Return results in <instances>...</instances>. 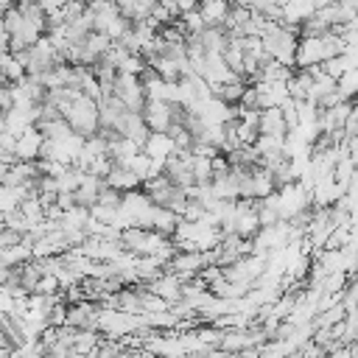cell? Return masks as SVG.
Wrapping results in <instances>:
<instances>
[{
    "mask_svg": "<svg viewBox=\"0 0 358 358\" xmlns=\"http://www.w3.org/2000/svg\"><path fill=\"white\" fill-rule=\"evenodd\" d=\"M182 282H185V280H182L179 274H173V271L165 268V271H162L159 277H154L145 288H148L151 294H157L159 299H165L168 305H173V302L182 299Z\"/></svg>",
    "mask_w": 358,
    "mask_h": 358,
    "instance_id": "ba28073f",
    "label": "cell"
},
{
    "mask_svg": "<svg viewBox=\"0 0 358 358\" xmlns=\"http://www.w3.org/2000/svg\"><path fill=\"white\" fill-rule=\"evenodd\" d=\"M25 78V67L20 64V59L8 50V53H0V81L3 84H20Z\"/></svg>",
    "mask_w": 358,
    "mask_h": 358,
    "instance_id": "2e32d148",
    "label": "cell"
},
{
    "mask_svg": "<svg viewBox=\"0 0 358 358\" xmlns=\"http://www.w3.org/2000/svg\"><path fill=\"white\" fill-rule=\"evenodd\" d=\"M112 95H115L129 112H140V115H143L145 92H143V84H140L137 76H123V73H117V76H115V84H112Z\"/></svg>",
    "mask_w": 358,
    "mask_h": 358,
    "instance_id": "3957f363",
    "label": "cell"
},
{
    "mask_svg": "<svg viewBox=\"0 0 358 358\" xmlns=\"http://www.w3.org/2000/svg\"><path fill=\"white\" fill-rule=\"evenodd\" d=\"M157 3H159L165 11H171L173 17H179V8H176V3H173V0H157Z\"/></svg>",
    "mask_w": 358,
    "mask_h": 358,
    "instance_id": "603a6c76",
    "label": "cell"
},
{
    "mask_svg": "<svg viewBox=\"0 0 358 358\" xmlns=\"http://www.w3.org/2000/svg\"><path fill=\"white\" fill-rule=\"evenodd\" d=\"M344 143H347V157H350V162H352V165L358 168V134L347 137Z\"/></svg>",
    "mask_w": 358,
    "mask_h": 358,
    "instance_id": "44dd1931",
    "label": "cell"
},
{
    "mask_svg": "<svg viewBox=\"0 0 358 358\" xmlns=\"http://www.w3.org/2000/svg\"><path fill=\"white\" fill-rule=\"evenodd\" d=\"M227 3H229V6H249L252 0H227Z\"/></svg>",
    "mask_w": 358,
    "mask_h": 358,
    "instance_id": "cb8c5ba5",
    "label": "cell"
},
{
    "mask_svg": "<svg viewBox=\"0 0 358 358\" xmlns=\"http://www.w3.org/2000/svg\"><path fill=\"white\" fill-rule=\"evenodd\" d=\"M336 90L341 92L344 101H358V67H355V70H347V73L336 81Z\"/></svg>",
    "mask_w": 358,
    "mask_h": 358,
    "instance_id": "e0dca14e",
    "label": "cell"
},
{
    "mask_svg": "<svg viewBox=\"0 0 358 358\" xmlns=\"http://www.w3.org/2000/svg\"><path fill=\"white\" fill-rule=\"evenodd\" d=\"M84 3H87V6H95V3H101V0H84Z\"/></svg>",
    "mask_w": 358,
    "mask_h": 358,
    "instance_id": "484cf974",
    "label": "cell"
},
{
    "mask_svg": "<svg viewBox=\"0 0 358 358\" xmlns=\"http://www.w3.org/2000/svg\"><path fill=\"white\" fill-rule=\"evenodd\" d=\"M313 11H316V6H313V0H288L285 6H282V25L285 28H299L308 17H313Z\"/></svg>",
    "mask_w": 358,
    "mask_h": 358,
    "instance_id": "30bf717a",
    "label": "cell"
},
{
    "mask_svg": "<svg viewBox=\"0 0 358 358\" xmlns=\"http://www.w3.org/2000/svg\"><path fill=\"white\" fill-rule=\"evenodd\" d=\"M42 143H45V137L39 134L36 126L25 129V131L17 137V143H14V159H17V162H36V159L42 157Z\"/></svg>",
    "mask_w": 358,
    "mask_h": 358,
    "instance_id": "52a82bcc",
    "label": "cell"
},
{
    "mask_svg": "<svg viewBox=\"0 0 358 358\" xmlns=\"http://www.w3.org/2000/svg\"><path fill=\"white\" fill-rule=\"evenodd\" d=\"M137 3H143V6H148V8H154V6H157V0H137Z\"/></svg>",
    "mask_w": 358,
    "mask_h": 358,
    "instance_id": "d4e9b609",
    "label": "cell"
},
{
    "mask_svg": "<svg viewBox=\"0 0 358 358\" xmlns=\"http://www.w3.org/2000/svg\"><path fill=\"white\" fill-rule=\"evenodd\" d=\"M176 224H179V215H176V213H171L168 207L154 204L151 218H148V229H154V232H159V235L171 238V235H173V229H176Z\"/></svg>",
    "mask_w": 358,
    "mask_h": 358,
    "instance_id": "9a60e30c",
    "label": "cell"
},
{
    "mask_svg": "<svg viewBox=\"0 0 358 358\" xmlns=\"http://www.w3.org/2000/svg\"><path fill=\"white\" fill-rule=\"evenodd\" d=\"M173 3H176L179 14H185V11H193V8H199V0H173Z\"/></svg>",
    "mask_w": 358,
    "mask_h": 358,
    "instance_id": "7402d4cb",
    "label": "cell"
},
{
    "mask_svg": "<svg viewBox=\"0 0 358 358\" xmlns=\"http://www.w3.org/2000/svg\"><path fill=\"white\" fill-rule=\"evenodd\" d=\"M310 207H313L310 190H305L299 182L277 187V215H280V221H291V218H296L299 213H305Z\"/></svg>",
    "mask_w": 358,
    "mask_h": 358,
    "instance_id": "7a4b0ae2",
    "label": "cell"
},
{
    "mask_svg": "<svg viewBox=\"0 0 358 358\" xmlns=\"http://www.w3.org/2000/svg\"><path fill=\"white\" fill-rule=\"evenodd\" d=\"M62 117H64V120L70 123V129H73L76 134H81L84 140L92 137V134H98V101H92V98H87V95L73 98V101L64 106Z\"/></svg>",
    "mask_w": 358,
    "mask_h": 358,
    "instance_id": "6da1fadb",
    "label": "cell"
},
{
    "mask_svg": "<svg viewBox=\"0 0 358 358\" xmlns=\"http://www.w3.org/2000/svg\"><path fill=\"white\" fill-rule=\"evenodd\" d=\"M179 22H182V28H185V34H187V36H196V34H201V31L207 28V25H204V20H201V14H199V8L179 14Z\"/></svg>",
    "mask_w": 358,
    "mask_h": 358,
    "instance_id": "d6986e66",
    "label": "cell"
},
{
    "mask_svg": "<svg viewBox=\"0 0 358 358\" xmlns=\"http://www.w3.org/2000/svg\"><path fill=\"white\" fill-rule=\"evenodd\" d=\"M257 134H271V137H285V134H288V126H285V117H282L280 106H268V109H260Z\"/></svg>",
    "mask_w": 358,
    "mask_h": 358,
    "instance_id": "8fae6325",
    "label": "cell"
},
{
    "mask_svg": "<svg viewBox=\"0 0 358 358\" xmlns=\"http://www.w3.org/2000/svg\"><path fill=\"white\" fill-rule=\"evenodd\" d=\"M199 14L207 28H221L229 14V3L227 0H199Z\"/></svg>",
    "mask_w": 358,
    "mask_h": 358,
    "instance_id": "5bb4252c",
    "label": "cell"
},
{
    "mask_svg": "<svg viewBox=\"0 0 358 358\" xmlns=\"http://www.w3.org/2000/svg\"><path fill=\"white\" fill-rule=\"evenodd\" d=\"M190 168H193V179H196V185H207V182H213V157H193Z\"/></svg>",
    "mask_w": 358,
    "mask_h": 358,
    "instance_id": "ac0fdd59",
    "label": "cell"
},
{
    "mask_svg": "<svg viewBox=\"0 0 358 358\" xmlns=\"http://www.w3.org/2000/svg\"><path fill=\"white\" fill-rule=\"evenodd\" d=\"M249 87L255 90L257 109L280 106L282 101H288V90H285V84H282V81H263V78H255Z\"/></svg>",
    "mask_w": 358,
    "mask_h": 358,
    "instance_id": "8992f818",
    "label": "cell"
},
{
    "mask_svg": "<svg viewBox=\"0 0 358 358\" xmlns=\"http://www.w3.org/2000/svg\"><path fill=\"white\" fill-rule=\"evenodd\" d=\"M36 3H39V8L45 11V17H50V14H56L67 0H36Z\"/></svg>",
    "mask_w": 358,
    "mask_h": 358,
    "instance_id": "ffe728a7",
    "label": "cell"
},
{
    "mask_svg": "<svg viewBox=\"0 0 358 358\" xmlns=\"http://www.w3.org/2000/svg\"><path fill=\"white\" fill-rule=\"evenodd\" d=\"M207 266H210V263H207V252H179V249H176V255L171 257V263H168L165 268L173 271V274H179V277L187 282V280L199 277L201 268H207Z\"/></svg>",
    "mask_w": 358,
    "mask_h": 358,
    "instance_id": "5b68a950",
    "label": "cell"
},
{
    "mask_svg": "<svg viewBox=\"0 0 358 358\" xmlns=\"http://www.w3.org/2000/svg\"><path fill=\"white\" fill-rule=\"evenodd\" d=\"M103 190V179H98V176H90V173H84V179H81V185L76 187V193H73V201L78 204V207H92L95 201H98V193Z\"/></svg>",
    "mask_w": 358,
    "mask_h": 358,
    "instance_id": "4fadbf2b",
    "label": "cell"
},
{
    "mask_svg": "<svg viewBox=\"0 0 358 358\" xmlns=\"http://www.w3.org/2000/svg\"><path fill=\"white\" fill-rule=\"evenodd\" d=\"M173 151H176V145H173V140H171L168 131H151L145 137V143H143V154L151 157V159H157V162H165Z\"/></svg>",
    "mask_w": 358,
    "mask_h": 358,
    "instance_id": "9c48e42d",
    "label": "cell"
},
{
    "mask_svg": "<svg viewBox=\"0 0 358 358\" xmlns=\"http://www.w3.org/2000/svg\"><path fill=\"white\" fill-rule=\"evenodd\" d=\"M355 341H358V336H355Z\"/></svg>",
    "mask_w": 358,
    "mask_h": 358,
    "instance_id": "4316f807",
    "label": "cell"
},
{
    "mask_svg": "<svg viewBox=\"0 0 358 358\" xmlns=\"http://www.w3.org/2000/svg\"><path fill=\"white\" fill-rule=\"evenodd\" d=\"M103 185H106V187H112V190H117V193H129V190H137L143 182H140L129 168H123V165H115V162H112L109 173L103 176Z\"/></svg>",
    "mask_w": 358,
    "mask_h": 358,
    "instance_id": "7c38bea8",
    "label": "cell"
},
{
    "mask_svg": "<svg viewBox=\"0 0 358 358\" xmlns=\"http://www.w3.org/2000/svg\"><path fill=\"white\" fill-rule=\"evenodd\" d=\"M98 313H101V305L98 302H90V299L70 302L67 305V313H64V324L67 327H76V330H95L98 327Z\"/></svg>",
    "mask_w": 358,
    "mask_h": 358,
    "instance_id": "277c9868",
    "label": "cell"
}]
</instances>
